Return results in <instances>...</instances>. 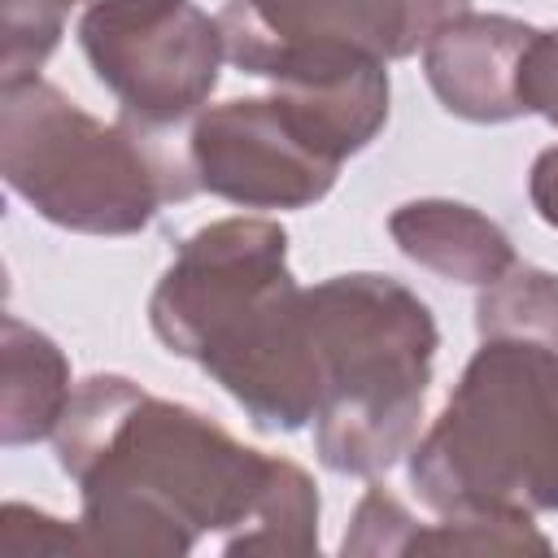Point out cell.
I'll list each match as a JSON object with an SVG mask.
<instances>
[{
    "label": "cell",
    "mask_w": 558,
    "mask_h": 558,
    "mask_svg": "<svg viewBox=\"0 0 558 558\" xmlns=\"http://www.w3.org/2000/svg\"><path fill=\"white\" fill-rule=\"evenodd\" d=\"M183 157L196 187L244 209H305L331 192L344 166L331 140L279 87L201 109Z\"/></svg>",
    "instance_id": "obj_8"
},
{
    "label": "cell",
    "mask_w": 558,
    "mask_h": 558,
    "mask_svg": "<svg viewBox=\"0 0 558 558\" xmlns=\"http://www.w3.org/2000/svg\"><path fill=\"white\" fill-rule=\"evenodd\" d=\"M57 462L83 497V549L140 558H183L205 536H222V554H235L283 466L126 375H92L74 388Z\"/></svg>",
    "instance_id": "obj_1"
},
{
    "label": "cell",
    "mask_w": 558,
    "mask_h": 558,
    "mask_svg": "<svg viewBox=\"0 0 558 558\" xmlns=\"http://www.w3.org/2000/svg\"><path fill=\"white\" fill-rule=\"evenodd\" d=\"M323 401L314 414L318 462L340 475H379L414 449L432 362L436 318L401 279L353 270L305 288Z\"/></svg>",
    "instance_id": "obj_3"
},
{
    "label": "cell",
    "mask_w": 558,
    "mask_h": 558,
    "mask_svg": "<svg viewBox=\"0 0 558 558\" xmlns=\"http://www.w3.org/2000/svg\"><path fill=\"white\" fill-rule=\"evenodd\" d=\"M157 340L209 371L262 432L318 414L323 366L305 288L288 270V231L270 218H218L192 231L153 288Z\"/></svg>",
    "instance_id": "obj_2"
},
{
    "label": "cell",
    "mask_w": 558,
    "mask_h": 558,
    "mask_svg": "<svg viewBox=\"0 0 558 558\" xmlns=\"http://www.w3.org/2000/svg\"><path fill=\"white\" fill-rule=\"evenodd\" d=\"M418 532V519L379 484L357 501L353 527L344 532L340 549L344 554H410V541Z\"/></svg>",
    "instance_id": "obj_14"
},
{
    "label": "cell",
    "mask_w": 558,
    "mask_h": 558,
    "mask_svg": "<svg viewBox=\"0 0 558 558\" xmlns=\"http://www.w3.org/2000/svg\"><path fill=\"white\" fill-rule=\"evenodd\" d=\"M0 174L48 222L78 235H135L166 201H187V157L157 131L100 122L44 78L0 87Z\"/></svg>",
    "instance_id": "obj_5"
},
{
    "label": "cell",
    "mask_w": 558,
    "mask_h": 558,
    "mask_svg": "<svg viewBox=\"0 0 558 558\" xmlns=\"http://www.w3.org/2000/svg\"><path fill=\"white\" fill-rule=\"evenodd\" d=\"M410 484L436 514H554L558 353L536 340H480L410 449Z\"/></svg>",
    "instance_id": "obj_4"
},
{
    "label": "cell",
    "mask_w": 558,
    "mask_h": 558,
    "mask_svg": "<svg viewBox=\"0 0 558 558\" xmlns=\"http://www.w3.org/2000/svg\"><path fill=\"white\" fill-rule=\"evenodd\" d=\"M0 362V440L13 449L57 436L61 414L74 397L65 353L39 327L22 323L17 314H4Z\"/></svg>",
    "instance_id": "obj_11"
},
{
    "label": "cell",
    "mask_w": 558,
    "mask_h": 558,
    "mask_svg": "<svg viewBox=\"0 0 558 558\" xmlns=\"http://www.w3.org/2000/svg\"><path fill=\"white\" fill-rule=\"evenodd\" d=\"M388 231L410 262L471 288H488L519 262L510 235L488 214L445 196L397 205L388 218Z\"/></svg>",
    "instance_id": "obj_10"
},
{
    "label": "cell",
    "mask_w": 558,
    "mask_h": 558,
    "mask_svg": "<svg viewBox=\"0 0 558 558\" xmlns=\"http://www.w3.org/2000/svg\"><path fill=\"white\" fill-rule=\"evenodd\" d=\"M480 340H536L558 353V275L514 262L501 279L480 288Z\"/></svg>",
    "instance_id": "obj_12"
},
{
    "label": "cell",
    "mask_w": 558,
    "mask_h": 558,
    "mask_svg": "<svg viewBox=\"0 0 558 558\" xmlns=\"http://www.w3.org/2000/svg\"><path fill=\"white\" fill-rule=\"evenodd\" d=\"M536 26L506 13H458L423 48V74L436 100L466 122H510L519 105V65Z\"/></svg>",
    "instance_id": "obj_9"
},
{
    "label": "cell",
    "mask_w": 558,
    "mask_h": 558,
    "mask_svg": "<svg viewBox=\"0 0 558 558\" xmlns=\"http://www.w3.org/2000/svg\"><path fill=\"white\" fill-rule=\"evenodd\" d=\"M466 9L471 0H227L218 26L231 65L296 83L410 57Z\"/></svg>",
    "instance_id": "obj_6"
},
{
    "label": "cell",
    "mask_w": 558,
    "mask_h": 558,
    "mask_svg": "<svg viewBox=\"0 0 558 558\" xmlns=\"http://www.w3.org/2000/svg\"><path fill=\"white\" fill-rule=\"evenodd\" d=\"M527 196H532V209L541 214V222H549V227L558 231V144H549V148L532 161Z\"/></svg>",
    "instance_id": "obj_16"
},
{
    "label": "cell",
    "mask_w": 558,
    "mask_h": 558,
    "mask_svg": "<svg viewBox=\"0 0 558 558\" xmlns=\"http://www.w3.org/2000/svg\"><path fill=\"white\" fill-rule=\"evenodd\" d=\"M78 44L122 118L148 131L201 113L227 61L222 26L196 0H92Z\"/></svg>",
    "instance_id": "obj_7"
},
{
    "label": "cell",
    "mask_w": 558,
    "mask_h": 558,
    "mask_svg": "<svg viewBox=\"0 0 558 558\" xmlns=\"http://www.w3.org/2000/svg\"><path fill=\"white\" fill-rule=\"evenodd\" d=\"M519 105L558 126V31H536L519 65Z\"/></svg>",
    "instance_id": "obj_15"
},
{
    "label": "cell",
    "mask_w": 558,
    "mask_h": 558,
    "mask_svg": "<svg viewBox=\"0 0 558 558\" xmlns=\"http://www.w3.org/2000/svg\"><path fill=\"white\" fill-rule=\"evenodd\" d=\"M83 0H4V74L0 87L39 78V65L61 39L65 9ZM92 4V0H87Z\"/></svg>",
    "instance_id": "obj_13"
}]
</instances>
